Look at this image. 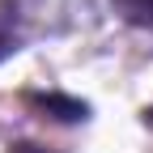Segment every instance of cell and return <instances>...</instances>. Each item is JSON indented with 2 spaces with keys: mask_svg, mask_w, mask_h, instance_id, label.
Wrapping results in <instances>:
<instances>
[{
  "mask_svg": "<svg viewBox=\"0 0 153 153\" xmlns=\"http://www.w3.org/2000/svg\"><path fill=\"white\" fill-rule=\"evenodd\" d=\"M43 106L55 111V119H64V123H76V119H89V106L85 102H72V98H43Z\"/></svg>",
  "mask_w": 153,
  "mask_h": 153,
  "instance_id": "2",
  "label": "cell"
},
{
  "mask_svg": "<svg viewBox=\"0 0 153 153\" xmlns=\"http://www.w3.org/2000/svg\"><path fill=\"white\" fill-rule=\"evenodd\" d=\"M13 51H17V34H13L9 26H0V64H4Z\"/></svg>",
  "mask_w": 153,
  "mask_h": 153,
  "instance_id": "3",
  "label": "cell"
},
{
  "mask_svg": "<svg viewBox=\"0 0 153 153\" xmlns=\"http://www.w3.org/2000/svg\"><path fill=\"white\" fill-rule=\"evenodd\" d=\"M111 9L136 30H153V0H111Z\"/></svg>",
  "mask_w": 153,
  "mask_h": 153,
  "instance_id": "1",
  "label": "cell"
},
{
  "mask_svg": "<svg viewBox=\"0 0 153 153\" xmlns=\"http://www.w3.org/2000/svg\"><path fill=\"white\" fill-rule=\"evenodd\" d=\"M9 153H47V149L34 145V140H17V145H9Z\"/></svg>",
  "mask_w": 153,
  "mask_h": 153,
  "instance_id": "4",
  "label": "cell"
}]
</instances>
